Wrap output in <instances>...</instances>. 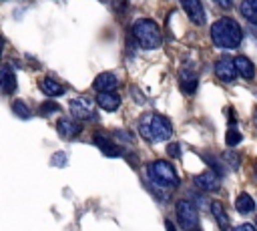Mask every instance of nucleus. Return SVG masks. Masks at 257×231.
<instances>
[{
    "instance_id": "1",
    "label": "nucleus",
    "mask_w": 257,
    "mask_h": 231,
    "mask_svg": "<svg viewBox=\"0 0 257 231\" xmlns=\"http://www.w3.org/2000/svg\"><path fill=\"white\" fill-rule=\"evenodd\" d=\"M241 38H243L241 26L237 24V20L229 16L215 20L211 26V40L219 48H237L241 44Z\"/></svg>"
},
{
    "instance_id": "2",
    "label": "nucleus",
    "mask_w": 257,
    "mask_h": 231,
    "mask_svg": "<svg viewBox=\"0 0 257 231\" xmlns=\"http://www.w3.org/2000/svg\"><path fill=\"white\" fill-rule=\"evenodd\" d=\"M139 133L149 143H161L173 135V127L167 117L159 112H147L139 121Z\"/></svg>"
},
{
    "instance_id": "3",
    "label": "nucleus",
    "mask_w": 257,
    "mask_h": 231,
    "mask_svg": "<svg viewBox=\"0 0 257 231\" xmlns=\"http://www.w3.org/2000/svg\"><path fill=\"white\" fill-rule=\"evenodd\" d=\"M147 173H149V179L153 181L155 187H161V189H175L179 185V175L175 171V167L169 163V161H163V159H157V161H151L147 165Z\"/></svg>"
},
{
    "instance_id": "4",
    "label": "nucleus",
    "mask_w": 257,
    "mask_h": 231,
    "mask_svg": "<svg viewBox=\"0 0 257 231\" xmlns=\"http://www.w3.org/2000/svg\"><path fill=\"white\" fill-rule=\"evenodd\" d=\"M133 36L137 38V42L147 48V50H153V48H159L163 38H161V30L157 26L155 20L151 18H141L133 24Z\"/></svg>"
},
{
    "instance_id": "5",
    "label": "nucleus",
    "mask_w": 257,
    "mask_h": 231,
    "mask_svg": "<svg viewBox=\"0 0 257 231\" xmlns=\"http://www.w3.org/2000/svg\"><path fill=\"white\" fill-rule=\"evenodd\" d=\"M175 213H177L179 225H181L185 231H193V229L197 227V223H199V213H197V209H195V205H193L191 201H187V199L177 201Z\"/></svg>"
},
{
    "instance_id": "6",
    "label": "nucleus",
    "mask_w": 257,
    "mask_h": 231,
    "mask_svg": "<svg viewBox=\"0 0 257 231\" xmlns=\"http://www.w3.org/2000/svg\"><path fill=\"white\" fill-rule=\"evenodd\" d=\"M70 106V112L76 121H90L94 119V102L88 98V96H78V98H72L68 102Z\"/></svg>"
},
{
    "instance_id": "7",
    "label": "nucleus",
    "mask_w": 257,
    "mask_h": 231,
    "mask_svg": "<svg viewBox=\"0 0 257 231\" xmlns=\"http://www.w3.org/2000/svg\"><path fill=\"white\" fill-rule=\"evenodd\" d=\"M181 6L195 24H205V8L201 0H181Z\"/></svg>"
},
{
    "instance_id": "8",
    "label": "nucleus",
    "mask_w": 257,
    "mask_h": 231,
    "mask_svg": "<svg viewBox=\"0 0 257 231\" xmlns=\"http://www.w3.org/2000/svg\"><path fill=\"white\" fill-rule=\"evenodd\" d=\"M56 131H58V135L60 137H64V139H74V137H78L80 133H82V125L78 123V121H72V119H58V123H56Z\"/></svg>"
},
{
    "instance_id": "9",
    "label": "nucleus",
    "mask_w": 257,
    "mask_h": 231,
    "mask_svg": "<svg viewBox=\"0 0 257 231\" xmlns=\"http://www.w3.org/2000/svg\"><path fill=\"white\" fill-rule=\"evenodd\" d=\"M0 90L4 94H12L16 90V72L10 64H0Z\"/></svg>"
},
{
    "instance_id": "10",
    "label": "nucleus",
    "mask_w": 257,
    "mask_h": 231,
    "mask_svg": "<svg viewBox=\"0 0 257 231\" xmlns=\"http://www.w3.org/2000/svg\"><path fill=\"white\" fill-rule=\"evenodd\" d=\"M116 84H118V76L114 72H100L92 82L96 92H112Z\"/></svg>"
},
{
    "instance_id": "11",
    "label": "nucleus",
    "mask_w": 257,
    "mask_h": 231,
    "mask_svg": "<svg viewBox=\"0 0 257 231\" xmlns=\"http://www.w3.org/2000/svg\"><path fill=\"white\" fill-rule=\"evenodd\" d=\"M193 181L201 191H217L219 185H221V179H219V175L215 171H205V173L197 175Z\"/></svg>"
},
{
    "instance_id": "12",
    "label": "nucleus",
    "mask_w": 257,
    "mask_h": 231,
    "mask_svg": "<svg viewBox=\"0 0 257 231\" xmlns=\"http://www.w3.org/2000/svg\"><path fill=\"white\" fill-rule=\"evenodd\" d=\"M215 74H217V78H221V80H225V82H231L239 72H237L235 62H233L231 58H221V60L215 64Z\"/></svg>"
},
{
    "instance_id": "13",
    "label": "nucleus",
    "mask_w": 257,
    "mask_h": 231,
    "mask_svg": "<svg viewBox=\"0 0 257 231\" xmlns=\"http://www.w3.org/2000/svg\"><path fill=\"white\" fill-rule=\"evenodd\" d=\"M92 139H94V145H98V147H100V151H102L106 157H118V155H122V151L112 143V139H106V137H104V135H100V133H98V135H94Z\"/></svg>"
},
{
    "instance_id": "14",
    "label": "nucleus",
    "mask_w": 257,
    "mask_h": 231,
    "mask_svg": "<svg viewBox=\"0 0 257 231\" xmlns=\"http://www.w3.org/2000/svg\"><path fill=\"white\" fill-rule=\"evenodd\" d=\"M96 102L104 110H116L120 106V96L116 92H98L96 94Z\"/></svg>"
},
{
    "instance_id": "15",
    "label": "nucleus",
    "mask_w": 257,
    "mask_h": 231,
    "mask_svg": "<svg viewBox=\"0 0 257 231\" xmlns=\"http://www.w3.org/2000/svg\"><path fill=\"white\" fill-rule=\"evenodd\" d=\"M40 90H42L46 96H60V94L66 92L60 82H56L54 78H48V76L40 80Z\"/></svg>"
},
{
    "instance_id": "16",
    "label": "nucleus",
    "mask_w": 257,
    "mask_h": 231,
    "mask_svg": "<svg viewBox=\"0 0 257 231\" xmlns=\"http://www.w3.org/2000/svg\"><path fill=\"white\" fill-rule=\"evenodd\" d=\"M233 62H235V68H237V72H239L241 76H245V78H253V76H255V64H253L249 58H245V56H235Z\"/></svg>"
},
{
    "instance_id": "17",
    "label": "nucleus",
    "mask_w": 257,
    "mask_h": 231,
    "mask_svg": "<svg viewBox=\"0 0 257 231\" xmlns=\"http://www.w3.org/2000/svg\"><path fill=\"white\" fill-rule=\"evenodd\" d=\"M181 88L187 94H193L197 90V74L193 70H189V68L181 70Z\"/></svg>"
},
{
    "instance_id": "18",
    "label": "nucleus",
    "mask_w": 257,
    "mask_h": 231,
    "mask_svg": "<svg viewBox=\"0 0 257 231\" xmlns=\"http://www.w3.org/2000/svg\"><path fill=\"white\" fill-rule=\"evenodd\" d=\"M235 209H237L239 213H243V215L255 211V201H253V197H251L249 193L237 195V199H235Z\"/></svg>"
},
{
    "instance_id": "19",
    "label": "nucleus",
    "mask_w": 257,
    "mask_h": 231,
    "mask_svg": "<svg viewBox=\"0 0 257 231\" xmlns=\"http://www.w3.org/2000/svg\"><path fill=\"white\" fill-rule=\"evenodd\" d=\"M211 213H213V217L217 219L219 227L225 231V229L229 227V217H227V213H225L223 205H221V203H217V201H213V203H211Z\"/></svg>"
},
{
    "instance_id": "20",
    "label": "nucleus",
    "mask_w": 257,
    "mask_h": 231,
    "mask_svg": "<svg viewBox=\"0 0 257 231\" xmlns=\"http://www.w3.org/2000/svg\"><path fill=\"white\" fill-rule=\"evenodd\" d=\"M239 10H241V14L247 20H251V22L257 24V0H243L241 6H239Z\"/></svg>"
},
{
    "instance_id": "21",
    "label": "nucleus",
    "mask_w": 257,
    "mask_h": 231,
    "mask_svg": "<svg viewBox=\"0 0 257 231\" xmlns=\"http://www.w3.org/2000/svg\"><path fill=\"white\" fill-rule=\"evenodd\" d=\"M12 112H14L16 117H20V119H30V114H32L30 108H28V104H26L24 100H20V98L12 102Z\"/></svg>"
},
{
    "instance_id": "22",
    "label": "nucleus",
    "mask_w": 257,
    "mask_h": 231,
    "mask_svg": "<svg viewBox=\"0 0 257 231\" xmlns=\"http://www.w3.org/2000/svg\"><path fill=\"white\" fill-rule=\"evenodd\" d=\"M58 110H60V104H56V102H52V100H46V102L40 104V114H42V117H50V114H54V112H58Z\"/></svg>"
},
{
    "instance_id": "23",
    "label": "nucleus",
    "mask_w": 257,
    "mask_h": 231,
    "mask_svg": "<svg viewBox=\"0 0 257 231\" xmlns=\"http://www.w3.org/2000/svg\"><path fill=\"white\" fill-rule=\"evenodd\" d=\"M241 133L239 131H235V129H229L227 131V135H225V143L229 145V147H235V145H239L241 143Z\"/></svg>"
},
{
    "instance_id": "24",
    "label": "nucleus",
    "mask_w": 257,
    "mask_h": 231,
    "mask_svg": "<svg viewBox=\"0 0 257 231\" xmlns=\"http://www.w3.org/2000/svg\"><path fill=\"white\" fill-rule=\"evenodd\" d=\"M179 153H181L179 145H177V143H169V147H167V155H169V157H173V159H177V157H179Z\"/></svg>"
},
{
    "instance_id": "25",
    "label": "nucleus",
    "mask_w": 257,
    "mask_h": 231,
    "mask_svg": "<svg viewBox=\"0 0 257 231\" xmlns=\"http://www.w3.org/2000/svg\"><path fill=\"white\" fill-rule=\"evenodd\" d=\"M52 165L64 167V165H66V153H56V155L52 157Z\"/></svg>"
},
{
    "instance_id": "26",
    "label": "nucleus",
    "mask_w": 257,
    "mask_h": 231,
    "mask_svg": "<svg viewBox=\"0 0 257 231\" xmlns=\"http://www.w3.org/2000/svg\"><path fill=\"white\" fill-rule=\"evenodd\" d=\"M114 137H120V141H124V143H133L131 131H128V133H126V131H114Z\"/></svg>"
},
{
    "instance_id": "27",
    "label": "nucleus",
    "mask_w": 257,
    "mask_h": 231,
    "mask_svg": "<svg viewBox=\"0 0 257 231\" xmlns=\"http://www.w3.org/2000/svg\"><path fill=\"white\" fill-rule=\"evenodd\" d=\"M225 159L229 161V165H231V167H235V169L239 167V157H237L235 153H233V155H231V153H227V155H225Z\"/></svg>"
},
{
    "instance_id": "28",
    "label": "nucleus",
    "mask_w": 257,
    "mask_h": 231,
    "mask_svg": "<svg viewBox=\"0 0 257 231\" xmlns=\"http://www.w3.org/2000/svg\"><path fill=\"white\" fill-rule=\"evenodd\" d=\"M233 231H255V227L249 225V223H241V225H237Z\"/></svg>"
},
{
    "instance_id": "29",
    "label": "nucleus",
    "mask_w": 257,
    "mask_h": 231,
    "mask_svg": "<svg viewBox=\"0 0 257 231\" xmlns=\"http://www.w3.org/2000/svg\"><path fill=\"white\" fill-rule=\"evenodd\" d=\"M215 2H217L221 8H229V6H231V0H215Z\"/></svg>"
},
{
    "instance_id": "30",
    "label": "nucleus",
    "mask_w": 257,
    "mask_h": 231,
    "mask_svg": "<svg viewBox=\"0 0 257 231\" xmlns=\"http://www.w3.org/2000/svg\"><path fill=\"white\" fill-rule=\"evenodd\" d=\"M165 227H167V231H175V227H173V223H171V221H167V223H165Z\"/></svg>"
},
{
    "instance_id": "31",
    "label": "nucleus",
    "mask_w": 257,
    "mask_h": 231,
    "mask_svg": "<svg viewBox=\"0 0 257 231\" xmlns=\"http://www.w3.org/2000/svg\"><path fill=\"white\" fill-rule=\"evenodd\" d=\"M0 56H2V38H0Z\"/></svg>"
},
{
    "instance_id": "32",
    "label": "nucleus",
    "mask_w": 257,
    "mask_h": 231,
    "mask_svg": "<svg viewBox=\"0 0 257 231\" xmlns=\"http://www.w3.org/2000/svg\"><path fill=\"white\" fill-rule=\"evenodd\" d=\"M253 32H255V34H257V24H255V26H253Z\"/></svg>"
},
{
    "instance_id": "33",
    "label": "nucleus",
    "mask_w": 257,
    "mask_h": 231,
    "mask_svg": "<svg viewBox=\"0 0 257 231\" xmlns=\"http://www.w3.org/2000/svg\"><path fill=\"white\" fill-rule=\"evenodd\" d=\"M225 231H229V229H225Z\"/></svg>"
}]
</instances>
